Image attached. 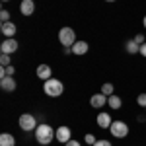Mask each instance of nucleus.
<instances>
[{
    "instance_id": "obj_29",
    "label": "nucleus",
    "mask_w": 146,
    "mask_h": 146,
    "mask_svg": "<svg viewBox=\"0 0 146 146\" xmlns=\"http://www.w3.org/2000/svg\"><path fill=\"white\" fill-rule=\"evenodd\" d=\"M105 2H115V0H105Z\"/></svg>"
},
{
    "instance_id": "obj_2",
    "label": "nucleus",
    "mask_w": 146,
    "mask_h": 146,
    "mask_svg": "<svg viewBox=\"0 0 146 146\" xmlns=\"http://www.w3.org/2000/svg\"><path fill=\"white\" fill-rule=\"evenodd\" d=\"M43 92H45L49 98H58V96H62V92H64V84L58 78H49L45 84H43Z\"/></svg>"
},
{
    "instance_id": "obj_24",
    "label": "nucleus",
    "mask_w": 146,
    "mask_h": 146,
    "mask_svg": "<svg viewBox=\"0 0 146 146\" xmlns=\"http://www.w3.org/2000/svg\"><path fill=\"white\" fill-rule=\"evenodd\" d=\"M94 146H113V144H111V140H105V138H98Z\"/></svg>"
},
{
    "instance_id": "obj_28",
    "label": "nucleus",
    "mask_w": 146,
    "mask_h": 146,
    "mask_svg": "<svg viewBox=\"0 0 146 146\" xmlns=\"http://www.w3.org/2000/svg\"><path fill=\"white\" fill-rule=\"evenodd\" d=\"M142 25H144V29H146V14H144V18H142Z\"/></svg>"
},
{
    "instance_id": "obj_17",
    "label": "nucleus",
    "mask_w": 146,
    "mask_h": 146,
    "mask_svg": "<svg viewBox=\"0 0 146 146\" xmlns=\"http://www.w3.org/2000/svg\"><path fill=\"white\" fill-rule=\"evenodd\" d=\"M107 105H109L111 109H121V107H123V100L113 94V96H109V100H107Z\"/></svg>"
},
{
    "instance_id": "obj_8",
    "label": "nucleus",
    "mask_w": 146,
    "mask_h": 146,
    "mask_svg": "<svg viewBox=\"0 0 146 146\" xmlns=\"http://www.w3.org/2000/svg\"><path fill=\"white\" fill-rule=\"evenodd\" d=\"M70 138H72V131H70V127L62 125V127H58V129H56V138H55V140L62 142V144H66Z\"/></svg>"
},
{
    "instance_id": "obj_3",
    "label": "nucleus",
    "mask_w": 146,
    "mask_h": 146,
    "mask_svg": "<svg viewBox=\"0 0 146 146\" xmlns=\"http://www.w3.org/2000/svg\"><path fill=\"white\" fill-rule=\"evenodd\" d=\"M18 125H20V129H22L23 133H31V131H35V129L39 127L37 117L31 115V113H22L20 119H18Z\"/></svg>"
},
{
    "instance_id": "obj_10",
    "label": "nucleus",
    "mask_w": 146,
    "mask_h": 146,
    "mask_svg": "<svg viewBox=\"0 0 146 146\" xmlns=\"http://www.w3.org/2000/svg\"><path fill=\"white\" fill-rule=\"evenodd\" d=\"M0 31H2L4 37H14L16 31H18V27H16L14 22H4V23H0Z\"/></svg>"
},
{
    "instance_id": "obj_18",
    "label": "nucleus",
    "mask_w": 146,
    "mask_h": 146,
    "mask_svg": "<svg viewBox=\"0 0 146 146\" xmlns=\"http://www.w3.org/2000/svg\"><path fill=\"white\" fill-rule=\"evenodd\" d=\"M14 72H16V68L12 66H0V78H6V76H14Z\"/></svg>"
},
{
    "instance_id": "obj_19",
    "label": "nucleus",
    "mask_w": 146,
    "mask_h": 146,
    "mask_svg": "<svg viewBox=\"0 0 146 146\" xmlns=\"http://www.w3.org/2000/svg\"><path fill=\"white\" fill-rule=\"evenodd\" d=\"M113 90H115V88H113L111 82H105V84L101 86V94H105L107 98H109V96H113Z\"/></svg>"
},
{
    "instance_id": "obj_4",
    "label": "nucleus",
    "mask_w": 146,
    "mask_h": 146,
    "mask_svg": "<svg viewBox=\"0 0 146 146\" xmlns=\"http://www.w3.org/2000/svg\"><path fill=\"white\" fill-rule=\"evenodd\" d=\"M78 39H76V31L72 29V27H60V31H58V43L62 47H72L76 43Z\"/></svg>"
},
{
    "instance_id": "obj_26",
    "label": "nucleus",
    "mask_w": 146,
    "mask_h": 146,
    "mask_svg": "<svg viewBox=\"0 0 146 146\" xmlns=\"http://www.w3.org/2000/svg\"><path fill=\"white\" fill-rule=\"evenodd\" d=\"M64 146H82V144H80L78 140H74V138H70V140H68V142H66Z\"/></svg>"
},
{
    "instance_id": "obj_13",
    "label": "nucleus",
    "mask_w": 146,
    "mask_h": 146,
    "mask_svg": "<svg viewBox=\"0 0 146 146\" xmlns=\"http://www.w3.org/2000/svg\"><path fill=\"white\" fill-rule=\"evenodd\" d=\"M0 88L4 92H14L18 88V84H16L14 76H6V78H0Z\"/></svg>"
},
{
    "instance_id": "obj_7",
    "label": "nucleus",
    "mask_w": 146,
    "mask_h": 146,
    "mask_svg": "<svg viewBox=\"0 0 146 146\" xmlns=\"http://www.w3.org/2000/svg\"><path fill=\"white\" fill-rule=\"evenodd\" d=\"M107 100H109V98H107L105 94H101V92H100V94H94V96L90 98V105L94 107V109H101V107L107 105Z\"/></svg>"
},
{
    "instance_id": "obj_6",
    "label": "nucleus",
    "mask_w": 146,
    "mask_h": 146,
    "mask_svg": "<svg viewBox=\"0 0 146 146\" xmlns=\"http://www.w3.org/2000/svg\"><path fill=\"white\" fill-rule=\"evenodd\" d=\"M18 47L20 43L14 39V37H6L2 43H0V53H6V55H14L16 51H18Z\"/></svg>"
},
{
    "instance_id": "obj_16",
    "label": "nucleus",
    "mask_w": 146,
    "mask_h": 146,
    "mask_svg": "<svg viewBox=\"0 0 146 146\" xmlns=\"http://www.w3.org/2000/svg\"><path fill=\"white\" fill-rule=\"evenodd\" d=\"M125 51H127L129 55H136V53L140 51V45L136 43L135 39H129V41L125 43Z\"/></svg>"
},
{
    "instance_id": "obj_12",
    "label": "nucleus",
    "mask_w": 146,
    "mask_h": 146,
    "mask_svg": "<svg viewBox=\"0 0 146 146\" xmlns=\"http://www.w3.org/2000/svg\"><path fill=\"white\" fill-rule=\"evenodd\" d=\"M70 49H72V55L82 56V55H86V53H88V49H90V43H86V41H76L74 45L70 47Z\"/></svg>"
},
{
    "instance_id": "obj_5",
    "label": "nucleus",
    "mask_w": 146,
    "mask_h": 146,
    "mask_svg": "<svg viewBox=\"0 0 146 146\" xmlns=\"http://www.w3.org/2000/svg\"><path fill=\"white\" fill-rule=\"evenodd\" d=\"M109 131H111V136H115V138H127L131 129H129V125L125 121H113Z\"/></svg>"
},
{
    "instance_id": "obj_30",
    "label": "nucleus",
    "mask_w": 146,
    "mask_h": 146,
    "mask_svg": "<svg viewBox=\"0 0 146 146\" xmlns=\"http://www.w3.org/2000/svg\"><path fill=\"white\" fill-rule=\"evenodd\" d=\"M2 2H10V0H2Z\"/></svg>"
},
{
    "instance_id": "obj_1",
    "label": "nucleus",
    "mask_w": 146,
    "mask_h": 146,
    "mask_svg": "<svg viewBox=\"0 0 146 146\" xmlns=\"http://www.w3.org/2000/svg\"><path fill=\"white\" fill-rule=\"evenodd\" d=\"M33 133H35V140H37L41 146L51 144V142L56 138V129H53L51 125H47V123H39V127L35 129Z\"/></svg>"
},
{
    "instance_id": "obj_22",
    "label": "nucleus",
    "mask_w": 146,
    "mask_h": 146,
    "mask_svg": "<svg viewBox=\"0 0 146 146\" xmlns=\"http://www.w3.org/2000/svg\"><path fill=\"white\" fill-rule=\"evenodd\" d=\"M96 140H98V138H96V135H92V133H88V135L84 136V142H86V144H90V146L96 144Z\"/></svg>"
},
{
    "instance_id": "obj_11",
    "label": "nucleus",
    "mask_w": 146,
    "mask_h": 146,
    "mask_svg": "<svg viewBox=\"0 0 146 146\" xmlns=\"http://www.w3.org/2000/svg\"><path fill=\"white\" fill-rule=\"evenodd\" d=\"M96 123H98L100 129H109L111 123H113V119H111V115H109V113H103V111H101L100 115H98V119H96Z\"/></svg>"
},
{
    "instance_id": "obj_27",
    "label": "nucleus",
    "mask_w": 146,
    "mask_h": 146,
    "mask_svg": "<svg viewBox=\"0 0 146 146\" xmlns=\"http://www.w3.org/2000/svg\"><path fill=\"white\" fill-rule=\"evenodd\" d=\"M138 53H140V55L146 58V43H142V45H140V51H138Z\"/></svg>"
},
{
    "instance_id": "obj_20",
    "label": "nucleus",
    "mask_w": 146,
    "mask_h": 146,
    "mask_svg": "<svg viewBox=\"0 0 146 146\" xmlns=\"http://www.w3.org/2000/svg\"><path fill=\"white\" fill-rule=\"evenodd\" d=\"M10 64H12V55L2 53V55H0V66H10Z\"/></svg>"
},
{
    "instance_id": "obj_21",
    "label": "nucleus",
    "mask_w": 146,
    "mask_h": 146,
    "mask_svg": "<svg viewBox=\"0 0 146 146\" xmlns=\"http://www.w3.org/2000/svg\"><path fill=\"white\" fill-rule=\"evenodd\" d=\"M0 22H2V23H4V22H12V20H10V12L6 10V8L0 10Z\"/></svg>"
},
{
    "instance_id": "obj_25",
    "label": "nucleus",
    "mask_w": 146,
    "mask_h": 146,
    "mask_svg": "<svg viewBox=\"0 0 146 146\" xmlns=\"http://www.w3.org/2000/svg\"><path fill=\"white\" fill-rule=\"evenodd\" d=\"M133 39H135V41L138 43V45H142V43H146V39H144V35H142V33H136L135 37H133Z\"/></svg>"
},
{
    "instance_id": "obj_9",
    "label": "nucleus",
    "mask_w": 146,
    "mask_h": 146,
    "mask_svg": "<svg viewBox=\"0 0 146 146\" xmlns=\"http://www.w3.org/2000/svg\"><path fill=\"white\" fill-rule=\"evenodd\" d=\"M35 74H37V78L43 80V82H47L49 78H53V70H51L49 64H39L37 70H35Z\"/></svg>"
},
{
    "instance_id": "obj_14",
    "label": "nucleus",
    "mask_w": 146,
    "mask_h": 146,
    "mask_svg": "<svg viewBox=\"0 0 146 146\" xmlns=\"http://www.w3.org/2000/svg\"><path fill=\"white\" fill-rule=\"evenodd\" d=\"M20 12H22V16H31L35 12V2L33 0H22L20 2Z\"/></svg>"
},
{
    "instance_id": "obj_23",
    "label": "nucleus",
    "mask_w": 146,
    "mask_h": 146,
    "mask_svg": "<svg viewBox=\"0 0 146 146\" xmlns=\"http://www.w3.org/2000/svg\"><path fill=\"white\" fill-rule=\"evenodd\" d=\"M136 103H138V107H144V109H146V94H138Z\"/></svg>"
},
{
    "instance_id": "obj_15",
    "label": "nucleus",
    "mask_w": 146,
    "mask_h": 146,
    "mask_svg": "<svg viewBox=\"0 0 146 146\" xmlns=\"http://www.w3.org/2000/svg\"><path fill=\"white\" fill-rule=\"evenodd\" d=\"M0 146H16V136L10 133H2L0 135Z\"/></svg>"
}]
</instances>
